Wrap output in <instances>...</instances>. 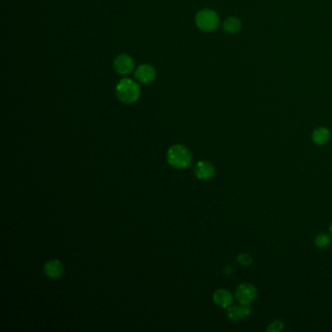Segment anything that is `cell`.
<instances>
[{
    "label": "cell",
    "mask_w": 332,
    "mask_h": 332,
    "mask_svg": "<svg viewBox=\"0 0 332 332\" xmlns=\"http://www.w3.org/2000/svg\"><path fill=\"white\" fill-rule=\"evenodd\" d=\"M168 164L175 168H185L191 164L192 155L184 145L175 144L168 148L166 152Z\"/></svg>",
    "instance_id": "1"
},
{
    "label": "cell",
    "mask_w": 332,
    "mask_h": 332,
    "mask_svg": "<svg viewBox=\"0 0 332 332\" xmlns=\"http://www.w3.org/2000/svg\"><path fill=\"white\" fill-rule=\"evenodd\" d=\"M116 96L123 103H133L138 100L140 96V89L134 81L129 78H124L117 84Z\"/></svg>",
    "instance_id": "2"
},
{
    "label": "cell",
    "mask_w": 332,
    "mask_h": 332,
    "mask_svg": "<svg viewBox=\"0 0 332 332\" xmlns=\"http://www.w3.org/2000/svg\"><path fill=\"white\" fill-rule=\"evenodd\" d=\"M196 24L203 32H212L217 29L219 19L214 11L210 9H203L196 16Z\"/></svg>",
    "instance_id": "3"
},
{
    "label": "cell",
    "mask_w": 332,
    "mask_h": 332,
    "mask_svg": "<svg viewBox=\"0 0 332 332\" xmlns=\"http://www.w3.org/2000/svg\"><path fill=\"white\" fill-rule=\"evenodd\" d=\"M235 296L240 304L249 305L257 297V290L250 284H242L237 288Z\"/></svg>",
    "instance_id": "4"
},
{
    "label": "cell",
    "mask_w": 332,
    "mask_h": 332,
    "mask_svg": "<svg viewBox=\"0 0 332 332\" xmlns=\"http://www.w3.org/2000/svg\"><path fill=\"white\" fill-rule=\"evenodd\" d=\"M133 61L128 55H119L114 61V69L121 75L130 74L133 69Z\"/></svg>",
    "instance_id": "5"
},
{
    "label": "cell",
    "mask_w": 332,
    "mask_h": 332,
    "mask_svg": "<svg viewBox=\"0 0 332 332\" xmlns=\"http://www.w3.org/2000/svg\"><path fill=\"white\" fill-rule=\"evenodd\" d=\"M251 313V309L249 305L240 304V306L228 307L227 317L232 322H239L242 319L249 317Z\"/></svg>",
    "instance_id": "6"
},
{
    "label": "cell",
    "mask_w": 332,
    "mask_h": 332,
    "mask_svg": "<svg viewBox=\"0 0 332 332\" xmlns=\"http://www.w3.org/2000/svg\"><path fill=\"white\" fill-rule=\"evenodd\" d=\"M135 78L140 83L147 84L152 82L156 77L155 69L149 65H142L137 67L135 71Z\"/></svg>",
    "instance_id": "7"
},
{
    "label": "cell",
    "mask_w": 332,
    "mask_h": 332,
    "mask_svg": "<svg viewBox=\"0 0 332 332\" xmlns=\"http://www.w3.org/2000/svg\"><path fill=\"white\" fill-rule=\"evenodd\" d=\"M44 273L52 279H59L65 273L64 265L57 259L50 260L44 265Z\"/></svg>",
    "instance_id": "8"
},
{
    "label": "cell",
    "mask_w": 332,
    "mask_h": 332,
    "mask_svg": "<svg viewBox=\"0 0 332 332\" xmlns=\"http://www.w3.org/2000/svg\"><path fill=\"white\" fill-rule=\"evenodd\" d=\"M194 172L199 179L206 180L213 176L215 172V168H214V166L208 161H199L195 166Z\"/></svg>",
    "instance_id": "9"
},
{
    "label": "cell",
    "mask_w": 332,
    "mask_h": 332,
    "mask_svg": "<svg viewBox=\"0 0 332 332\" xmlns=\"http://www.w3.org/2000/svg\"><path fill=\"white\" fill-rule=\"evenodd\" d=\"M213 301L215 304L222 308H228L233 302V296L230 291L221 289L214 292Z\"/></svg>",
    "instance_id": "10"
},
{
    "label": "cell",
    "mask_w": 332,
    "mask_h": 332,
    "mask_svg": "<svg viewBox=\"0 0 332 332\" xmlns=\"http://www.w3.org/2000/svg\"><path fill=\"white\" fill-rule=\"evenodd\" d=\"M330 138H331V132L329 131V129L325 127L318 128L317 130L314 131L312 134L313 141L318 145L326 144L330 140Z\"/></svg>",
    "instance_id": "11"
},
{
    "label": "cell",
    "mask_w": 332,
    "mask_h": 332,
    "mask_svg": "<svg viewBox=\"0 0 332 332\" xmlns=\"http://www.w3.org/2000/svg\"><path fill=\"white\" fill-rule=\"evenodd\" d=\"M242 28L241 21L236 17H230L223 23V29L227 33H236Z\"/></svg>",
    "instance_id": "12"
},
{
    "label": "cell",
    "mask_w": 332,
    "mask_h": 332,
    "mask_svg": "<svg viewBox=\"0 0 332 332\" xmlns=\"http://www.w3.org/2000/svg\"><path fill=\"white\" fill-rule=\"evenodd\" d=\"M315 243L318 248H327L331 244V237L325 233H321L316 237Z\"/></svg>",
    "instance_id": "13"
},
{
    "label": "cell",
    "mask_w": 332,
    "mask_h": 332,
    "mask_svg": "<svg viewBox=\"0 0 332 332\" xmlns=\"http://www.w3.org/2000/svg\"><path fill=\"white\" fill-rule=\"evenodd\" d=\"M283 329H284V323L281 321H275L267 328V331L271 332H278L282 331Z\"/></svg>",
    "instance_id": "14"
},
{
    "label": "cell",
    "mask_w": 332,
    "mask_h": 332,
    "mask_svg": "<svg viewBox=\"0 0 332 332\" xmlns=\"http://www.w3.org/2000/svg\"><path fill=\"white\" fill-rule=\"evenodd\" d=\"M238 261L240 262V264H242L244 266H249L252 262V258L248 253H242V254L239 255Z\"/></svg>",
    "instance_id": "15"
},
{
    "label": "cell",
    "mask_w": 332,
    "mask_h": 332,
    "mask_svg": "<svg viewBox=\"0 0 332 332\" xmlns=\"http://www.w3.org/2000/svg\"><path fill=\"white\" fill-rule=\"evenodd\" d=\"M331 231H332V224H331Z\"/></svg>",
    "instance_id": "16"
}]
</instances>
